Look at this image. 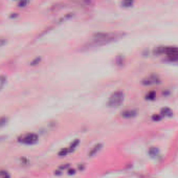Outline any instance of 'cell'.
I'll return each mask as SVG.
<instances>
[{
	"instance_id": "cell-1",
	"label": "cell",
	"mask_w": 178,
	"mask_h": 178,
	"mask_svg": "<svg viewBox=\"0 0 178 178\" xmlns=\"http://www.w3.org/2000/svg\"><path fill=\"white\" fill-rule=\"evenodd\" d=\"M124 36L122 33H114V32H99V33L93 34L92 37L90 38V41L88 42L87 45L84 47H98L107 45L109 43L116 41L118 39H121Z\"/></svg>"
},
{
	"instance_id": "cell-2",
	"label": "cell",
	"mask_w": 178,
	"mask_h": 178,
	"mask_svg": "<svg viewBox=\"0 0 178 178\" xmlns=\"http://www.w3.org/2000/svg\"><path fill=\"white\" fill-rule=\"evenodd\" d=\"M125 100V93L122 90H115L110 94L109 99L107 101V106L110 108H118L124 103Z\"/></svg>"
},
{
	"instance_id": "cell-3",
	"label": "cell",
	"mask_w": 178,
	"mask_h": 178,
	"mask_svg": "<svg viewBox=\"0 0 178 178\" xmlns=\"http://www.w3.org/2000/svg\"><path fill=\"white\" fill-rule=\"evenodd\" d=\"M18 142L23 145H34L38 142V135L36 133H25L18 138Z\"/></svg>"
},
{
	"instance_id": "cell-4",
	"label": "cell",
	"mask_w": 178,
	"mask_h": 178,
	"mask_svg": "<svg viewBox=\"0 0 178 178\" xmlns=\"http://www.w3.org/2000/svg\"><path fill=\"white\" fill-rule=\"evenodd\" d=\"M162 82L160 78L157 74H149L148 77H146L145 79H142V84L145 86H152V85H157Z\"/></svg>"
},
{
	"instance_id": "cell-5",
	"label": "cell",
	"mask_w": 178,
	"mask_h": 178,
	"mask_svg": "<svg viewBox=\"0 0 178 178\" xmlns=\"http://www.w3.org/2000/svg\"><path fill=\"white\" fill-rule=\"evenodd\" d=\"M122 118H134V116H136L137 112L135 111L134 109H125L124 111H122Z\"/></svg>"
},
{
	"instance_id": "cell-6",
	"label": "cell",
	"mask_w": 178,
	"mask_h": 178,
	"mask_svg": "<svg viewBox=\"0 0 178 178\" xmlns=\"http://www.w3.org/2000/svg\"><path fill=\"white\" fill-rule=\"evenodd\" d=\"M155 98H156V92L154 90L148 91L145 96V99L148 100V101H153V100H155Z\"/></svg>"
},
{
	"instance_id": "cell-7",
	"label": "cell",
	"mask_w": 178,
	"mask_h": 178,
	"mask_svg": "<svg viewBox=\"0 0 178 178\" xmlns=\"http://www.w3.org/2000/svg\"><path fill=\"white\" fill-rule=\"evenodd\" d=\"M134 3V0H123L122 1V4L123 6H126V8H129V6H132Z\"/></svg>"
},
{
	"instance_id": "cell-8",
	"label": "cell",
	"mask_w": 178,
	"mask_h": 178,
	"mask_svg": "<svg viewBox=\"0 0 178 178\" xmlns=\"http://www.w3.org/2000/svg\"><path fill=\"white\" fill-rule=\"evenodd\" d=\"M40 62H41V59H40V58H36V59H34L33 61H32V62H30V66H35V65H38L39 63H40Z\"/></svg>"
},
{
	"instance_id": "cell-9",
	"label": "cell",
	"mask_w": 178,
	"mask_h": 178,
	"mask_svg": "<svg viewBox=\"0 0 178 178\" xmlns=\"http://www.w3.org/2000/svg\"><path fill=\"white\" fill-rule=\"evenodd\" d=\"M18 1H19V6H25L30 0H18Z\"/></svg>"
},
{
	"instance_id": "cell-10",
	"label": "cell",
	"mask_w": 178,
	"mask_h": 178,
	"mask_svg": "<svg viewBox=\"0 0 178 178\" xmlns=\"http://www.w3.org/2000/svg\"><path fill=\"white\" fill-rule=\"evenodd\" d=\"M6 43V40L5 39H3V38H0V47L1 46H3L4 44Z\"/></svg>"
}]
</instances>
